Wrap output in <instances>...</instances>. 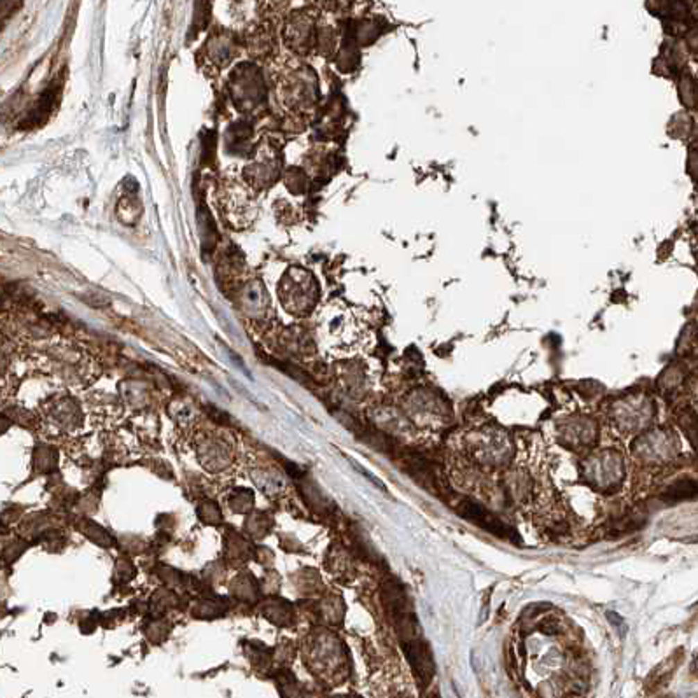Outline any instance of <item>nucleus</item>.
Wrapping results in <instances>:
<instances>
[{
  "label": "nucleus",
  "mask_w": 698,
  "mask_h": 698,
  "mask_svg": "<svg viewBox=\"0 0 698 698\" xmlns=\"http://www.w3.org/2000/svg\"><path fill=\"white\" fill-rule=\"evenodd\" d=\"M695 495H697V483L693 479H681V482H676L665 490L663 499L667 502H679L693 499Z\"/></svg>",
  "instance_id": "20e7f679"
},
{
  "label": "nucleus",
  "mask_w": 698,
  "mask_h": 698,
  "mask_svg": "<svg viewBox=\"0 0 698 698\" xmlns=\"http://www.w3.org/2000/svg\"><path fill=\"white\" fill-rule=\"evenodd\" d=\"M384 599L411 670L417 676L418 683L427 686L434 676V660L427 642L422 637L417 614L409 602L408 593L405 592V586L399 585L398 581H389L384 588Z\"/></svg>",
  "instance_id": "f257e3e1"
},
{
  "label": "nucleus",
  "mask_w": 698,
  "mask_h": 698,
  "mask_svg": "<svg viewBox=\"0 0 698 698\" xmlns=\"http://www.w3.org/2000/svg\"><path fill=\"white\" fill-rule=\"evenodd\" d=\"M455 511H457L459 516H462V518L468 520V522L475 523L476 527L486 530L488 534H494L497 538L508 539V541L513 543L520 541L518 534L515 532V529H511V527L506 525L504 522H501L497 516L492 515L490 511H486V509L483 508L482 504H478V502L464 499V501L459 502Z\"/></svg>",
  "instance_id": "f03ea898"
},
{
  "label": "nucleus",
  "mask_w": 698,
  "mask_h": 698,
  "mask_svg": "<svg viewBox=\"0 0 698 698\" xmlns=\"http://www.w3.org/2000/svg\"><path fill=\"white\" fill-rule=\"evenodd\" d=\"M235 100L241 109H250L263 99V80L254 67H240L233 77Z\"/></svg>",
  "instance_id": "7ed1b4c3"
}]
</instances>
